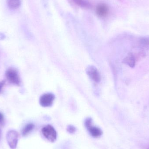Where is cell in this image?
<instances>
[{"mask_svg":"<svg viewBox=\"0 0 149 149\" xmlns=\"http://www.w3.org/2000/svg\"><path fill=\"white\" fill-rule=\"evenodd\" d=\"M8 4L9 7L12 9H16L20 7L21 4L20 0H8Z\"/></svg>","mask_w":149,"mask_h":149,"instance_id":"9c48e42d","label":"cell"},{"mask_svg":"<svg viewBox=\"0 0 149 149\" xmlns=\"http://www.w3.org/2000/svg\"><path fill=\"white\" fill-rule=\"evenodd\" d=\"M87 74L89 78L95 82H100L101 79L100 75L95 67L90 66L86 69Z\"/></svg>","mask_w":149,"mask_h":149,"instance_id":"5b68a950","label":"cell"},{"mask_svg":"<svg viewBox=\"0 0 149 149\" xmlns=\"http://www.w3.org/2000/svg\"><path fill=\"white\" fill-rule=\"evenodd\" d=\"M4 84H5V81H0V92L1 91L2 89L3 88Z\"/></svg>","mask_w":149,"mask_h":149,"instance_id":"9a60e30c","label":"cell"},{"mask_svg":"<svg viewBox=\"0 0 149 149\" xmlns=\"http://www.w3.org/2000/svg\"><path fill=\"white\" fill-rule=\"evenodd\" d=\"M5 76L7 80L11 84L20 86L21 79L19 73L15 68H10L6 70Z\"/></svg>","mask_w":149,"mask_h":149,"instance_id":"6da1fadb","label":"cell"},{"mask_svg":"<svg viewBox=\"0 0 149 149\" xmlns=\"http://www.w3.org/2000/svg\"><path fill=\"white\" fill-rule=\"evenodd\" d=\"M67 131L70 134H74L76 130V128L72 125H69L67 127Z\"/></svg>","mask_w":149,"mask_h":149,"instance_id":"7c38bea8","label":"cell"},{"mask_svg":"<svg viewBox=\"0 0 149 149\" xmlns=\"http://www.w3.org/2000/svg\"><path fill=\"white\" fill-rule=\"evenodd\" d=\"M34 127L35 126L32 123H29L26 125V126L24 128L22 132L23 136H26L29 133H30L34 129Z\"/></svg>","mask_w":149,"mask_h":149,"instance_id":"30bf717a","label":"cell"},{"mask_svg":"<svg viewBox=\"0 0 149 149\" xmlns=\"http://www.w3.org/2000/svg\"><path fill=\"white\" fill-rule=\"evenodd\" d=\"M75 4L78 6L85 8H90L91 5L87 0H72Z\"/></svg>","mask_w":149,"mask_h":149,"instance_id":"ba28073f","label":"cell"},{"mask_svg":"<svg viewBox=\"0 0 149 149\" xmlns=\"http://www.w3.org/2000/svg\"><path fill=\"white\" fill-rule=\"evenodd\" d=\"M109 11L108 7L104 3L99 4L96 7V12L99 16L105 17L107 15Z\"/></svg>","mask_w":149,"mask_h":149,"instance_id":"8992f818","label":"cell"},{"mask_svg":"<svg viewBox=\"0 0 149 149\" xmlns=\"http://www.w3.org/2000/svg\"><path fill=\"white\" fill-rule=\"evenodd\" d=\"M90 134L95 138H98L102 134V131L100 128L92 125L87 128Z\"/></svg>","mask_w":149,"mask_h":149,"instance_id":"52a82bcc","label":"cell"},{"mask_svg":"<svg viewBox=\"0 0 149 149\" xmlns=\"http://www.w3.org/2000/svg\"><path fill=\"white\" fill-rule=\"evenodd\" d=\"M143 44H145L146 45H148L149 44V41L148 39H147V40H144V42L143 43Z\"/></svg>","mask_w":149,"mask_h":149,"instance_id":"2e32d148","label":"cell"},{"mask_svg":"<svg viewBox=\"0 0 149 149\" xmlns=\"http://www.w3.org/2000/svg\"><path fill=\"white\" fill-rule=\"evenodd\" d=\"M1 130L0 129V140L1 139Z\"/></svg>","mask_w":149,"mask_h":149,"instance_id":"e0dca14e","label":"cell"},{"mask_svg":"<svg viewBox=\"0 0 149 149\" xmlns=\"http://www.w3.org/2000/svg\"><path fill=\"white\" fill-rule=\"evenodd\" d=\"M55 99L54 95L52 93H46L42 95L40 98V105L44 107H50L53 104Z\"/></svg>","mask_w":149,"mask_h":149,"instance_id":"277c9868","label":"cell"},{"mask_svg":"<svg viewBox=\"0 0 149 149\" xmlns=\"http://www.w3.org/2000/svg\"><path fill=\"white\" fill-rule=\"evenodd\" d=\"M19 134L17 131L11 130L8 131L6 135L7 142L11 149H15L17 146Z\"/></svg>","mask_w":149,"mask_h":149,"instance_id":"3957f363","label":"cell"},{"mask_svg":"<svg viewBox=\"0 0 149 149\" xmlns=\"http://www.w3.org/2000/svg\"><path fill=\"white\" fill-rule=\"evenodd\" d=\"M92 120L91 118H87L86 120L85 121V126L86 127L88 128V127H90V126L92 125Z\"/></svg>","mask_w":149,"mask_h":149,"instance_id":"4fadbf2b","label":"cell"},{"mask_svg":"<svg viewBox=\"0 0 149 149\" xmlns=\"http://www.w3.org/2000/svg\"><path fill=\"white\" fill-rule=\"evenodd\" d=\"M42 133L44 136L48 141L51 142H54L56 140L57 132L54 128L51 125L45 126L42 129Z\"/></svg>","mask_w":149,"mask_h":149,"instance_id":"7a4b0ae2","label":"cell"},{"mask_svg":"<svg viewBox=\"0 0 149 149\" xmlns=\"http://www.w3.org/2000/svg\"><path fill=\"white\" fill-rule=\"evenodd\" d=\"M126 62L128 64L130 65H131V66H133V65L135 63V58L134 57L132 56H129L127 58H126Z\"/></svg>","mask_w":149,"mask_h":149,"instance_id":"8fae6325","label":"cell"},{"mask_svg":"<svg viewBox=\"0 0 149 149\" xmlns=\"http://www.w3.org/2000/svg\"><path fill=\"white\" fill-rule=\"evenodd\" d=\"M3 122H4L3 115L2 113L0 112V126L3 125Z\"/></svg>","mask_w":149,"mask_h":149,"instance_id":"5bb4252c","label":"cell"}]
</instances>
